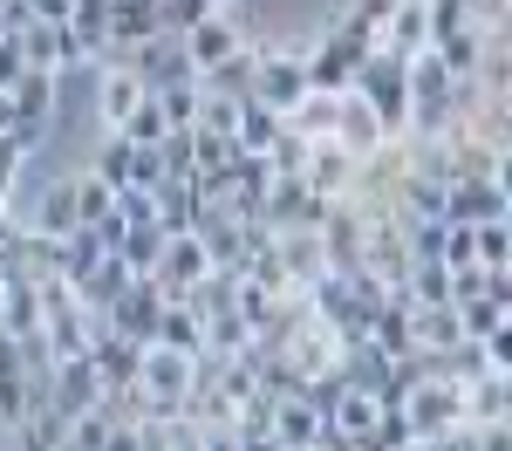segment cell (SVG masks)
<instances>
[{
	"instance_id": "1",
	"label": "cell",
	"mask_w": 512,
	"mask_h": 451,
	"mask_svg": "<svg viewBox=\"0 0 512 451\" xmlns=\"http://www.w3.org/2000/svg\"><path fill=\"white\" fill-rule=\"evenodd\" d=\"M349 96L369 103V117L383 123V137H403V117H410V82H403V62H396V55L369 48V62L355 69Z\"/></svg>"
},
{
	"instance_id": "2",
	"label": "cell",
	"mask_w": 512,
	"mask_h": 451,
	"mask_svg": "<svg viewBox=\"0 0 512 451\" xmlns=\"http://www.w3.org/2000/svg\"><path fill=\"white\" fill-rule=\"evenodd\" d=\"M192 376H198V356H178V349H158V342H144L137 390H144V404H151V424H164V417H178V410H185V390H192Z\"/></svg>"
},
{
	"instance_id": "3",
	"label": "cell",
	"mask_w": 512,
	"mask_h": 451,
	"mask_svg": "<svg viewBox=\"0 0 512 451\" xmlns=\"http://www.w3.org/2000/svg\"><path fill=\"white\" fill-rule=\"evenodd\" d=\"M362 62H369V41H355L342 21H328V35H321L315 48H301V76H308V89H328V96H342Z\"/></svg>"
},
{
	"instance_id": "4",
	"label": "cell",
	"mask_w": 512,
	"mask_h": 451,
	"mask_svg": "<svg viewBox=\"0 0 512 451\" xmlns=\"http://www.w3.org/2000/svg\"><path fill=\"white\" fill-rule=\"evenodd\" d=\"M308 96V76H301V48H274V41H253V103L267 110H294Z\"/></svg>"
},
{
	"instance_id": "5",
	"label": "cell",
	"mask_w": 512,
	"mask_h": 451,
	"mask_svg": "<svg viewBox=\"0 0 512 451\" xmlns=\"http://www.w3.org/2000/svg\"><path fill=\"white\" fill-rule=\"evenodd\" d=\"M123 69L144 82V96H158V89H171V82H198L192 55H185V35H151V41H137V48L123 55Z\"/></svg>"
},
{
	"instance_id": "6",
	"label": "cell",
	"mask_w": 512,
	"mask_h": 451,
	"mask_svg": "<svg viewBox=\"0 0 512 451\" xmlns=\"http://www.w3.org/2000/svg\"><path fill=\"white\" fill-rule=\"evenodd\" d=\"M396 410H403V424H410L417 438H437V431L465 424V383H417Z\"/></svg>"
},
{
	"instance_id": "7",
	"label": "cell",
	"mask_w": 512,
	"mask_h": 451,
	"mask_svg": "<svg viewBox=\"0 0 512 451\" xmlns=\"http://www.w3.org/2000/svg\"><path fill=\"white\" fill-rule=\"evenodd\" d=\"M321 212H328V205H321L301 178H274L267 199H260V226H267V233H315Z\"/></svg>"
},
{
	"instance_id": "8",
	"label": "cell",
	"mask_w": 512,
	"mask_h": 451,
	"mask_svg": "<svg viewBox=\"0 0 512 451\" xmlns=\"http://www.w3.org/2000/svg\"><path fill=\"white\" fill-rule=\"evenodd\" d=\"M506 212V178H451L444 185V226H485Z\"/></svg>"
},
{
	"instance_id": "9",
	"label": "cell",
	"mask_w": 512,
	"mask_h": 451,
	"mask_svg": "<svg viewBox=\"0 0 512 451\" xmlns=\"http://www.w3.org/2000/svg\"><path fill=\"white\" fill-rule=\"evenodd\" d=\"M198 274H212V260H205L198 233H164V246H158V267H151L158 294H164V301H178V294H185V287H192Z\"/></svg>"
},
{
	"instance_id": "10",
	"label": "cell",
	"mask_w": 512,
	"mask_h": 451,
	"mask_svg": "<svg viewBox=\"0 0 512 451\" xmlns=\"http://www.w3.org/2000/svg\"><path fill=\"white\" fill-rule=\"evenodd\" d=\"M301 185H308L321 205L349 199V185H355V158L342 151V144H335V137H315V144H308V164H301Z\"/></svg>"
},
{
	"instance_id": "11",
	"label": "cell",
	"mask_w": 512,
	"mask_h": 451,
	"mask_svg": "<svg viewBox=\"0 0 512 451\" xmlns=\"http://www.w3.org/2000/svg\"><path fill=\"white\" fill-rule=\"evenodd\" d=\"M158 308H164V294L151 274H130V287H123L117 301H110V315L103 322L117 328V335H130V342H151V328H158Z\"/></svg>"
},
{
	"instance_id": "12",
	"label": "cell",
	"mask_w": 512,
	"mask_h": 451,
	"mask_svg": "<svg viewBox=\"0 0 512 451\" xmlns=\"http://www.w3.org/2000/svg\"><path fill=\"white\" fill-rule=\"evenodd\" d=\"M246 48V28H239V14L233 7H219V14H205L192 35H185V55H192V69L205 76V69H219L226 55H239Z\"/></svg>"
},
{
	"instance_id": "13",
	"label": "cell",
	"mask_w": 512,
	"mask_h": 451,
	"mask_svg": "<svg viewBox=\"0 0 512 451\" xmlns=\"http://www.w3.org/2000/svg\"><path fill=\"white\" fill-rule=\"evenodd\" d=\"M315 240H321V253H328V267H335V274H342V267H362V205L335 199L328 212H321Z\"/></svg>"
},
{
	"instance_id": "14",
	"label": "cell",
	"mask_w": 512,
	"mask_h": 451,
	"mask_svg": "<svg viewBox=\"0 0 512 451\" xmlns=\"http://www.w3.org/2000/svg\"><path fill=\"white\" fill-rule=\"evenodd\" d=\"M48 404L62 410V417H82V410L103 404V376H96V363L89 356H69V363H55V376H48Z\"/></svg>"
},
{
	"instance_id": "15",
	"label": "cell",
	"mask_w": 512,
	"mask_h": 451,
	"mask_svg": "<svg viewBox=\"0 0 512 451\" xmlns=\"http://www.w3.org/2000/svg\"><path fill=\"white\" fill-rule=\"evenodd\" d=\"M335 144H342L355 164L376 158V151L390 144V137H383V123L369 117V103H362V96H349V89H342V110H335Z\"/></svg>"
},
{
	"instance_id": "16",
	"label": "cell",
	"mask_w": 512,
	"mask_h": 451,
	"mask_svg": "<svg viewBox=\"0 0 512 451\" xmlns=\"http://www.w3.org/2000/svg\"><path fill=\"white\" fill-rule=\"evenodd\" d=\"M7 103H14V130H48V117H55V76L21 69L7 82Z\"/></svg>"
},
{
	"instance_id": "17",
	"label": "cell",
	"mask_w": 512,
	"mask_h": 451,
	"mask_svg": "<svg viewBox=\"0 0 512 451\" xmlns=\"http://www.w3.org/2000/svg\"><path fill=\"white\" fill-rule=\"evenodd\" d=\"M383 55H396V62H410V55H424L431 48V28H424V0H396L390 21H383V41H376Z\"/></svg>"
},
{
	"instance_id": "18",
	"label": "cell",
	"mask_w": 512,
	"mask_h": 451,
	"mask_svg": "<svg viewBox=\"0 0 512 451\" xmlns=\"http://www.w3.org/2000/svg\"><path fill=\"white\" fill-rule=\"evenodd\" d=\"M506 417H512V376H499V369L472 376L465 383V424H506Z\"/></svg>"
},
{
	"instance_id": "19",
	"label": "cell",
	"mask_w": 512,
	"mask_h": 451,
	"mask_svg": "<svg viewBox=\"0 0 512 451\" xmlns=\"http://www.w3.org/2000/svg\"><path fill=\"white\" fill-rule=\"evenodd\" d=\"M151 205H158V226L164 233H192L198 226V185L192 178H158V185H151Z\"/></svg>"
},
{
	"instance_id": "20",
	"label": "cell",
	"mask_w": 512,
	"mask_h": 451,
	"mask_svg": "<svg viewBox=\"0 0 512 451\" xmlns=\"http://www.w3.org/2000/svg\"><path fill=\"white\" fill-rule=\"evenodd\" d=\"M151 342H158V349H178V356H205V322H198L185 301H164Z\"/></svg>"
},
{
	"instance_id": "21",
	"label": "cell",
	"mask_w": 512,
	"mask_h": 451,
	"mask_svg": "<svg viewBox=\"0 0 512 451\" xmlns=\"http://www.w3.org/2000/svg\"><path fill=\"white\" fill-rule=\"evenodd\" d=\"M21 417H28V369H21L14 335H0V431H14Z\"/></svg>"
},
{
	"instance_id": "22",
	"label": "cell",
	"mask_w": 512,
	"mask_h": 451,
	"mask_svg": "<svg viewBox=\"0 0 512 451\" xmlns=\"http://www.w3.org/2000/svg\"><path fill=\"white\" fill-rule=\"evenodd\" d=\"M28 233H48V240H69V233H76V185H69V178H55V185L35 199Z\"/></svg>"
},
{
	"instance_id": "23",
	"label": "cell",
	"mask_w": 512,
	"mask_h": 451,
	"mask_svg": "<svg viewBox=\"0 0 512 451\" xmlns=\"http://www.w3.org/2000/svg\"><path fill=\"white\" fill-rule=\"evenodd\" d=\"M267 431H274L280 445H315V438H321V417H315V404H308V397H274Z\"/></svg>"
},
{
	"instance_id": "24",
	"label": "cell",
	"mask_w": 512,
	"mask_h": 451,
	"mask_svg": "<svg viewBox=\"0 0 512 451\" xmlns=\"http://www.w3.org/2000/svg\"><path fill=\"white\" fill-rule=\"evenodd\" d=\"M28 328H41V294H35V281L7 274L0 281V335H28Z\"/></svg>"
},
{
	"instance_id": "25",
	"label": "cell",
	"mask_w": 512,
	"mask_h": 451,
	"mask_svg": "<svg viewBox=\"0 0 512 451\" xmlns=\"http://www.w3.org/2000/svg\"><path fill=\"white\" fill-rule=\"evenodd\" d=\"M62 445H69V417L55 404H35L14 424V451H62Z\"/></svg>"
},
{
	"instance_id": "26",
	"label": "cell",
	"mask_w": 512,
	"mask_h": 451,
	"mask_svg": "<svg viewBox=\"0 0 512 451\" xmlns=\"http://www.w3.org/2000/svg\"><path fill=\"white\" fill-rule=\"evenodd\" d=\"M198 89H205V96H226V103H246V96H253V41H246L239 55H226L219 69H205Z\"/></svg>"
},
{
	"instance_id": "27",
	"label": "cell",
	"mask_w": 512,
	"mask_h": 451,
	"mask_svg": "<svg viewBox=\"0 0 512 451\" xmlns=\"http://www.w3.org/2000/svg\"><path fill=\"white\" fill-rule=\"evenodd\" d=\"M144 103V82L130 69H103V89H96V110H103V130H123V117Z\"/></svg>"
},
{
	"instance_id": "28",
	"label": "cell",
	"mask_w": 512,
	"mask_h": 451,
	"mask_svg": "<svg viewBox=\"0 0 512 451\" xmlns=\"http://www.w3.org/2000/svg\"><path fill=\"white\" fill-rule=\"evenodd\" d=\"M410 342H417V349H458V342H465L458 308H451V301H444V308H410Z\"/></svg>"
},
{
	"instance_id": "29",
	"label": "cell",
	"mask_w": 512,
	"mask_h": 451,
	"mask_svg": "<svg viewBox=\"0 0 512 451\" xmlns=\"http://www.w3.org/2000/svg\"><path fill=\"white\" fill-rule=\"evenodd\" d=\"M280 123H287L280 110H267V103H253V96H246V103H239V117H233V151H253V158H260V151L274 144Z\"/></svg>"
},
{
	"instance_id": "30",
	"label": "cell",
	"mask_w": 512,
	"mask_h": 451,
	"mask_svg": "<svg viewBox=\"0 0 512 451\" xmlns=\"http://www.w3.org/2000/svg\"><path fill=\"white\" fill-rule=\"evenodd\" d=\"M158 35V0H110V41L137 48Z\"/></svg>"
},
{
	"instance_id": "31",
	"label": "cell",
	"mask_w": 512,
	"mask_h": 451,
	"mask_svg": "<svg viewBox=\"0 0 512 451\" xmlns=\"http://www.w3.org/2000/svg\"><path fill=\"white\" fill-rule=\"evenodd\" d=\"M335 110H342V96H328V89H308V96L287 110V130H301L308 144H315V137H335Z\"/></svg>"
},
{
	"instance_id": "32",
	"label": "cell",
	"mask_w": 512,
	"mask_h": 451,
	"mask_svg": "<svg viewBox=\"0 0 512 451\" xmlns=\"http://www.w3.org/2000/svg\"><path fill=\"white\" fill-rule=\"evenodd\" d=\"M69 185H76V226H103V219H110V205H117V192H110L96 171H76Z\"/></svg>"
},
{
	"instance_id": "33",
	"label": "cell",
	"mask_w": 512,
	"mask_h": 451,
	"mask_svg": "<svg viewBox=\"0 0 512 451\" xmlns=\"http://www.w3.org/2000/svg\"><path fill=\"white\" fill-rule=\"evenodd\" d=\"M376 417H383V404H376L369 390H342V404L328 410V424H335L342 438H362V431H369Z\"/></svg>"
},
{
	"instance_id": "34",
	"label": "cell",
	"mask_w": 512,
	"mask_h": 451,
	"mask_svg": "<svg viewBox=\"0 0 512 451\" xmlns=\"http://www.w3.org/2000/svg\"><path fill=\"white\" fill-rule=\"evenodd\" d=\"M472 260L478 267H512V219H485V226H472Z\"/></svg>"
},
{
	"instance_id": "35",
	"label": "cell",
	"mask_w": 512,
	"mask_h": 451,
	"mask_svg": "<svg viewBox=\"0 0 512 451\" xmlns=\"http://www.w3.org/2000/svg\"><path fill=\"white\" fill-rule=\"evenodd\" d=\"M260 158H267V171H274V178H301V164H308V137L280 123V130H274V144H267Z\"/></svg>"
},
{
	"instance_id": "36",
	"label": "cell",
	"mask_w": 512,
	"mask_h": 451,
	"mask_svg": "<svg viewBox=\"0 0 512 451\" xmlns=\"http://www.w3.org/2000/svg\"><path fill=\"white\" fill-rule=\"evenodd\" d=\"M151 103L164 110V123H171V130H192L198 103H205V89H198V82H171V89H158V96H151Z\"/></svg>"
},
{
	"instance_id": "37",
	"label": "cell",
	"mask_w": 512,
	"mask_h": 451,
	"mask_svg": "<svg viewBox=\"0 0 512 451\" xmlns=\"http://www.w3.org/2000/svg\"><path fill=\"white\" fill-rule=\"evenodd\" d=\"M451 308H458V328H465V342H485V335H492L499 322H512V308L485 301V294H478V301H451Z\"/></svg>"
},
{
	"instance_id": "38",
	"label": "cell",
	"mask_w": 512,
	"mask_h": 451,
	"mask_svg": "<svg viewBox=\"0 0 512 451\" xmlns=\"http://www.w3.org/2000/svg\"><path fill=\"white\" fill-rule=\"evenodd\" d=\"M96 260H103V240H96V233H89V226H76V233H69V240H62V281L76 287L82 274H89V267H96Z\"/></svg>"
},
{
	"instance_id": "39",
	"label": "cell",
	"mask_w": 512,
	"mask_h": 451,
	"mask_svg": "<svg viewBox=\"0 0 512 451\" xmlns=\"http://www.w3.org/2000/svg\"><path fill=\"white\" fill-rule=\"evenodd\" d=\"M390 7H396V0H355L349 14H342V28H349L355 41L376 48V41H383V21H390Z\"/></svg>"
},
{
	"instance_id": "40",
	"label": "cell",
	"mask_w": 512,
	"mask_h": 451,
	"mask_svg": "<svg viewBox=\"0 0 512 451\" xmlns=\"http://www.w3.org/2000/svg\"><path fill=\"white\" fill-rule=\"evenodd\" d=\"M205 14H219L212 0H158V35H192Z\"/></svg>"
},
{
	"instance_id": "41",
	"label": "cell",
	"mask_w": 512,
	"mask_h": 451,
	"mask_svg": "<svg viewBox=\"0 0 512 451\" xmlns=\"http://www.w3.org/2000/svg\"><path fill=\"white\" fill-rule=\"evenodd\" d=\"M164 130H171V123H164V110L151 103V96H144V103L123 117V130H110V137H123V144H158Z\"/></svg>"
},
{
	"instance_id": "42",
	"label": "cell",
	"mask_w": 512,
	"mask_h": 451,
	"mask_svg": "<svg viewBox=\"0 0 512 451\" xmlns=\"http://www.w3.org/2000/svg\"><path fill=\"white\" fill-rule=\"evenodd\" d=\"M478 349H485V363L499 369V376H512V322H499L485 342H478Z\"/></svg>"
},
{
	"instance_id": "43",
	"label": "cell",
	"mask_w": 512,
	"mask_h": 451,
	"mask_svg": "<svg viewBox=\"0 0 512 451\" xmlns=\"http://www.w3.org/2000/svg\"><path fill=\"white\" fill-rule=\"evenodd\" d=\"M472 438H478V451H512V417L506 424H472Z\"/></svg>"
},
{
	"instance_id": "44",
	"label": "cell",
	"mask_w": 512,
	"mask_h": 451,
	"mask_svg": "<svg viewBox=\"0 0 512 451\" xmlns=\"http://www.w3.org/2000/svg\"><path fill=\"white\" fill-rule=\"evenodd\" d=\"M14 246H21V226H14V219H0V281L14 274Z\"/></svg>"
},
{
	"instance_id": "45",
	"label": "cell",
	"mask_w": 512,
	"mask_h": 451,
	"mask_svg": "<svg viewBox=\"0 0 512 451\" xmlns=\"http://www.w3.org/2000/svg\"><path fill=\"white\" fill-rule=\"evenodd\" d=\"M21 76V48H14V35H0V89Z\"/></svg>"
},
{
	"instance_id": "46",
	"label": "cell",
	"mask_w": 512,
	"mask_h": 451,
	"mask_svg": "<svg viewBox=\"0 0 512 451\" xmlns=\"http://www.w3.org/2000/svg\"><path fill=\"white\" fill-rule=\"evenodd\" d=\"M0 219H7V192H0Z\"/></svg>"
},
{
	"instance_id": "47",
	"label": "cell",
	"mask_w": 512,
	"mask_h": 451,
	"mask_svg": "<svg viewBox=\"0 0 512 451\" xmlns=\"http://www.w3.org/2000/svg\"><path fill=\"white\" fill-rule=\"evenodd\" d=\"M396 451H424V445H396Z\"/></svg>"
},
{
	"instance_id": "48",
	"label": "cell",
	"mask_w": 512,
	"mask_h": 451,
	"mask_svg": "<svg viewBox=\"0 0 512 451\" xmlns=\"http://www.w3.org/2000/svg\"><path fill=\"white\" fill-rule=\"evenodd\" d=\"M212 7H233V0H212Z\"/></svg>"
},
{
	"instance_id": "49",
	"label": "cell",
	"mask_w": 512,
	"mask_h": 451,
	"mask_svg": "<svg viewBox=\"0 0 512 451\" xmlns=\"http://www.w3.org/2000/svg\"><path fill=\"white\" fill-rule=\"evenodd\" d=\"M62 451H69V445H62Z\"/></svg>"
}]
</instances>
